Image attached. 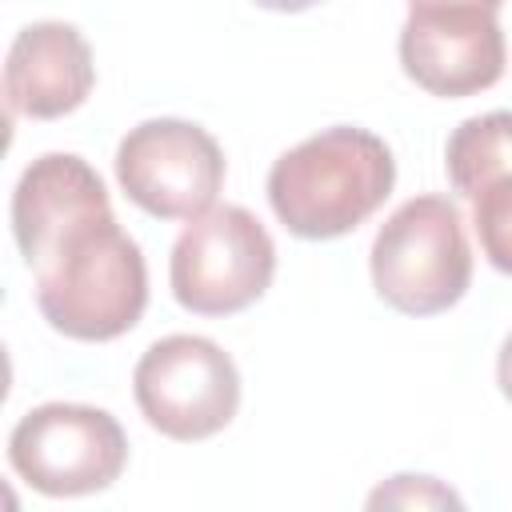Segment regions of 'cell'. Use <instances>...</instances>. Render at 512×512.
<instances>
[{"label": "cell", "instance_id": "obj_1", "mask_svg": "<svg viewBox=\"0 0 512 512\" xmlns=\"http://www.w3.org/2000/svg\"><path fill=\"white\" fill-rule=\"evenodd\" d=\"M396 184L392 148L356 124L320 128L268 172V204L300 240H336L360 228Z\"/></svg>", "mask_w": 512, "mask_h": 512}, {"label": "cell", "instance_id": "obj_2", "mask_svg": "<svg viewBox=\"0 0 512 512\" xmlns=\"http://www.w3.org/2000/svg\"><path fill=\"white\" fill-rule=\"evenodd\" d=\"M32 272L40 316L68 340H116L148 308L144 252L112 212L72 228Z\"/></svg>", "mask_w": 512, "mask_h": 512}, {"label": "cell", "instance_id": "obj_3", "mask_svg": "<svg viewBox=\"0 0 512 512\" xmlns=\"http://www.w3.org/2000/svg\"><path fill=\"white\" fill-rule=\"evenodd\" d=\"M372 288L404 316H436L464 300L472 284V248L460 208L448 196L404 200L372 240Z\"/></svg>", "mask_w": 512, "mask_h": 512}, {"label": "cell", "instance_id": "obj_4", "mask_svg": "<svg viewBox=\"0 0 512 512\" xmlns=\"http://www.w3.org/2000/svg\"><path fill=\"white\" fill-rule=\"evenodd\" d=\"M276 272L268 228L240 204H216L188 220L172 244L168 284L180 308L196 316H232L256 304Z\"/></svg>", "mask_w": 512, "mask_h": 512}, {"label": "cell", "instance_id": "obj_5", "mask_svg": "<svg viewBox=\"0 0 512 512\" xmlns=\"http://www.w3.org/2000/svg\"><path fill=\"white\" fill-rule=\"evenodd\" d=\"M8 464L40 496H88L120 480L128 436L120 420L92 404H40L8 436Z\"/></svg>", "mask_w": 512, "mask_h": 512}, {"label": "cell", "instance_id": "obj_6", "mask_svg": "<svg viewBox=\"0 0 512 512\" xmlns=\"http://www.w3.org/2000/svg\"><path fill=\"white\" fill-rule=\"evenodd\" d=\"M132 392L140 416L168 440H208L240 408V372L208 336H164L136 360Z\"/></svg>", "mask_w": 512, "mask_h": 512}, {"label": "cell", "instance_id": "obj_7", "mask_svg": "<svg viewBox=\"0 0 512 512\" xmlns=\"http://www.w3.org/2000/svg\"><path fill=\"white\" fill-rule=\"evenodd\" d=\"M116 180L140 212L156 220H196L224 188V152L200 124L156 116L120 140Z\"/></svg>", "mask_w": 512, "mask_h": 512}, {"label": "cell", "instance_id": "obj_8", "mask_svg": "<svg viewBox=\"0 0 512 512\" xmlns=\"http://www.w3.org/2000/svg\"><path fill=\"white\" fill-rule=\"evenodd\" d=\"M504 32L484 8H420L400 28V68L432 96L460 100L504 76Z\"/></svg>", "mask_w": 512, "mask_h": 512}, {"label": "cell", "instance_id": "obj_9", "mask_svg": "<svg viewBox=\"0 0 512 512\" xmlns=\"http://www.w3.org/2000/svg\"><path fill=\"white\" fill-rule=\"evenodd\" d=\"M108 192L96 168L72 152L36 156L12 192V236L28 268H36L72 228L108 216Z\"/></svg>", "mask_w": 512, "mask_h": 512}, {"label": "cell", "instance_id": "obj_10", "mask_svg": "<svg viewBox=\"0 0 512 512\" xmlns=\"http://www.w3.org/2000/svg\"><path fill=\"white\" fill-rule=\"evenodd\" d=\"M96 84L88 40L64 20H36L16 32L4 60L8 108L32 120H60L76 112Z\"/></svg>", "mask_w": 512, "mask_h": 512}, {"label": "cell", "instance_id": "obj_11", "mask_svg": "<svg viewBox=\"0 0 512 512\" xmlns=\"http://www.w3.org/2000/svg\"><path fill=\"white\" fill-rule=\"evenodd\" d=\"M448 184L456 196H476L500 176H512V112L468 116L444 148Z\"/></svg>", "mask_w": 512, "mask_h": 512}, {"label": "cell", "instance_id": "obj_12", "mask_svg": "<svg viewBox=\"0 0 512 512\" xmlns=\"http://www.w3.org/2000/svg\"><path fill=\"white\" fill-rule=\"evenodd\" d=\"M472 228L484 260L512 276V176H500L472 196Z\"/></svg>", "mask_w": 512, "mask_h": 512}, {"label": "cell", "instance_id": "obj_13", "mask_svg": "<svg viewBox=\"0 0 512 512\" xmlns=\"http://www.w3.org/2000/svg\"><path fill=\"white\" fill-rule=\"evenodd\" d=\"M380 504H392V508H460V496L448 492L440 480L432 476H392L388 484H380L372 496H368V508H380Z\"/></svg>", "mask_w": 512, "mask_h": 512}, {"label": "cell", "instance_id": "obj_14", "mask_svg": "<svg viewBox=\"0 0 512 512\" xmlns=\"http://www.w3.org/2000/svg\"><path fill=\"white\" fill-rule=\"evenodd\" d=\"M504 0H408L412 12L420 8H484V12H496Z\"/></svg>", "mask_w": 512, "mask_h": 512}, {"label": "cell", "instance_id": "obj_15", "mask_svg": "<svg viewBox=\"0 0 512 512\" xmlns=\"http://www.w3.org/2000/svg\"><path fill=\"white\" fill-rule=\"evenodd\" d=\"M496 384H500V392L512 400V332L504 336L500 356H496Z\"/></svg>", "mask_w": 512, "mask_h": 512}, {"label": "cell", "instance_id": "obj_16", "mask_svg": "<svg viewBox=\"0 0 512 512\" xmlns=\"http://www.w3.org/2000/svg\"><path fill=\"white\" fill-rule=\"evenodd\" d=\"M256 4L268 12H304V8H316L320 0H256Z\"/></svg>", "mask_w": 512, "mask_h": 512}]
</instances>
